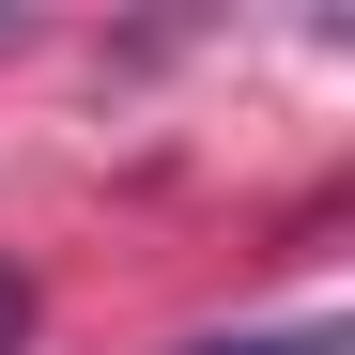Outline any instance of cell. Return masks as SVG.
<instances>
[{
    "mask_svg": "<svg viewBox=\"0 0 355 355\" xmlns=\"http://www.w3.org/2000/svg\"><path fill=\"white\" fill-rule=\"evenodd\" d=\"M0 355H31V278L0 263Z\"/></svg>",
    "mask_w": 355,
    "mask_h": 355,
    "instance_id": "6da1fadb",
    "label": "cell"
},
{
    "mask_svg": "<svg viewBox=\"0 0 355 355\" xmlns=\"http://www.w3.org/2000/svg\"><path fill=\"white\" fill-rule=\"evenodd\" d=\"M186 355H340V340H309V324H293V340H186Z\"/></svg>",
    "mask_w": 355,
    "mask_h": 355,
    "instance_id": "7a4b0ae2",
    "label": "cell"
},
{
    "mask_svg": "<svg viewBox=\"0 0 355 355\" xmlns=\"http://www.w3.org/2000/svg\"><path fill=\"white\" fill-rule=\"evenodd\" d=\"M0 46H16V16H0Z\"/></svg>",
    "mask_w": 355,
    "mask_h": 355,
    "instance_id": "3957f363",
    "label": "cell"
}]
</instances>
